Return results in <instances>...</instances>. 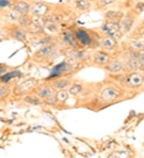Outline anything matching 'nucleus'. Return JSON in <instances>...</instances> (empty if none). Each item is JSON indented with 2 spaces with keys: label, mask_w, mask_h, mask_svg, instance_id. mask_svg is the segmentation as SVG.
<instances>
[{
  "label": "nucleus",
  "mask_w": 144,
  "mask_h": 158,
  "mask_svg": "<svg viewBox=\"0 0 144 158\" xmlns=\"http://www.w3.org/2000/svg\"><path fill=\"white\" fill-rule=\"evenodd\" d=\"M52 90L50 89V87H43L41 88L39 92H38V94L40 98H46L47 97L50 96L52 94Z\"/></svg>",
  "instance_id": "obj_16"
},
{
  "label": "nucleus",
  "mask_w": 144,
  "mask_h": 158,
  "mask_svg": "<svg viewBox=\"0 0 144 158\" xmlns=\"http://www.w3.org/2000/svg\"><path fill=\"white\" fill-rule=\"evenodd\" d=\"M138 60L140 61V63H144V53L143 54H141L138 57Z\"/></svg>",
  "instance_id": "obj_32"
},
{
  "label": "nucleus",
  "mask_w": 144,
  "mask_h": 158,
  "mask_svg": "<svg viewBox=\"0 0 144 158\" xmlns=\"http://www.w3.org/2000/svg\"><path fill=\"white\" fill-rule=\"evenodd\" d=\"M14 10L19 12L20 15H27V13L29 12L31 10L30 5L27 3V2L24 1H19V2H16L14 6Z\"/></svg>",
  "instance_id": "obj_6"
},
{
  "label": "nucleus",
  "mask_w": 144,
  "mask_h": 158,
  "mask_svg": "<svg viewBox=\"0 0 144 158\" xmlns=\"http://www.w3.org/2000/svg\"><path fill=\"white\" fill-rule=\"evenodd\" d=\"M131 46L132 50H137V51H141V50H144V44L138 41H132L130 43Z\"/></svg>",
  "instance_id": "obj_22"
},
{
  "label": "nucleus",
  "mask_w": 144,
  "mask_h": 158,
  "mask_svg": "<svg viewBox=\"0 0 144 158\" xmlns=\"http://www.w3.org/2000/svg\"><path fill=\"white\" fill-rule=\"evenodd\" d=\"M94 63L99 65H107L110 62V57L107 54L103 52H98L94 58Z\"/></svg>",
  "instance_id": "obj_7"
},
{
  "label": "nucleus",
  "mask_w": 144,
  "mask_h": 158,
  "mask_svg": "<svg viewBox=\"0 0 144 158\" xmlns=\"http://www.w3.org/2000/svg\"><path fill=\"white\" fill-rule=\"evenodd\" d=\"M139 53H138V51H137V50H131L129 52V56L131 58H138V57H139Z\"/></svg>",
  "instance_id": "obj_30"
},
{
  "label": "nucleus",
  "mask_w": 144,
  "mask_h": 158,
  "mask_svg": "<svg viewBox=\"0 0 144 158\" xmlns=\"http://www.w3.org/2000/svg\"><path fill=\"white\" fill-rule=\"evenodd\" d=\"M141 66V63L138 60V58H131L127 64L126 65V68L127 67V70H136L139 69Z\"/></svg>",
  "instance_id": "obj_13"
},
{
  "label": "nucleus",
  "mask_w": 144,
  "mask_h": 158,
  "mask_svg": "<svg viewBox=\"0 0 144 158\" xmlns=\"http://www.w3.org/2000/svg\"><path fill=\"white\" fill-rule=\"evenodd\" d=\"M76 37L78 38V39L79 40L80 42L84 45H88L90 42V39L87 33L83 30H79L76 32Z\"/></svg>",
  "instance_id": "obj_10"
},
{
  "label": "nucleus",
  "mask_w": 144,
  "mask_h": 158,
  "mask_svg": "<svg viewBox=\"0 0 144 158\" xmlns=\"http://www.w3.org/2000/svg\"><path fill=\"white\" fill-rule=\"evenodd\" d=\"M120 26H121V31L124 32L129 31L132 26V20L130 18H126L122 23V25Z\"/></svg>",
  "instance_id": "obj_19"
},
{
  "label": "nucleus",
  "mask_w": 144,
  "mask_h": 158,
  "mask_svg": "<svg viewBox=\"0 0 144 158\" xmlns=\"http://www.w3.org/2000/svg\"><path fill=\"white\" fill-rule=\"evenodd\" d=\"M48 6L42 2H35L31 6V12L36 17H43L48 12Z\"/></svg>",
  "instance_id": "obj_3"
},
{
  "label": "nucleus",
  "mask_w": 144,
  "mask_h": 158,
  "mask_svg": "<svg viewBox=\"0 0 144 158\" xmlns=\"http://www.w3.org/2000/svg\"><path fill=\"white\" fill-rule=\"evenodd\" d=\"M106 70H108L109 72L111 73H118V72H120L123 69V66L119 61L114 60V61H110L105 66Z\"/></svg>",
  "instance_id": "obj_5"
},
{
  "label": "nucleus",
  "mask_w": 144,
  "mask_h": 158,
  "mask_svg": "<svg viewBox=\"0 0 144 158\" xmlns=\"http://www.w3.org/2000/svg\"><path fill=\"white\" fill-rule=\"evenodd\" d=\"M64 39L67 42L71 45V46H75L76 45V42H75V38H74V36L71 34V33H65L64 34Z\"/></svg>",
  "instance_id": "obj_24"
},
{
  "label": "nucleus",
  "mask_w": 144,
  "mask_h": 158,
  "mask_svg": "<svg viewBox=\"0 0 144 158\" xmlns=\"http://www.w3.org/2000/svg\"><path fill=\"white\" fill-rule=\"evenodd\" d=\"M46 100H45V102L47 103V104L49 105H54L55 102H57V99H56V97H55V95H51L49 96V97H47L46 98H45Z\"/></svg>",
  "instance_id": "obj_28"
},
{
  "label": "nucleus",
  "mask_w": 144,
  "mask_h": 158,
  "mask_svg": "<svg viewBox=\"0 0 144 158\" xmlns=\"http://www.w3.org/2000/svg\"><path fill=\"white\" fill-rule=\"evenodd\" d=\"M55 97H56L57 102H64L67 100L68 98V94L67 92L64 90H60L56 94H55Z\"/></svg>",
  "instance_id": "obj_17"
},
{
  "label": "nucleus",
  "mask_w": 144,
  "mask_h": 158,
  "mask_svg": "<svg viewBox=\"0 0 144 158\" xmlns=\"http://www.w3.org/2000/svg\"><path fill=\"white\" fill-rule=\"evenodd\" d=\"M13 36L16 39L19 40V41H24V40H26V34L22 31H20L19 29L15 30L13 31Z\"/></svg>",
  "instance_id": "obj_23"
},
{
  "label": "nucleus",
  "mask_w": 144,
  "mask_h": 158,
  "mask_svg": "<svg viewBox=\"0 0 144 158\" xmlns=\"http://www.w3.org/2000/svg\"><path fill=\"white\" fill-rule=\"evenodd\" d=\"M119 95H120V92L117 89L112 87L107 88L104 90H102L101 93L100 99L106 102H113L116 98H119Z\"/></svg>",
  "instance_id": "obj_2"
},
{
  "label": "nucleus",
  "mask_w": 144,
  "mask_h": 158,
  "mask_svg": "<svg viewBox=\"0 0 144 158\" xmlns=\"http://www.w3.org/2000/svg\"><path fill=\"white\" fill-rule=\"evenodd\" d=\"M6 70L5 68H0V74H2L4 72H6Z\"/></svg>",
  "instance_id": "obj_33"
},
{
  "label": "nucleus",
  "mask_w": 144,
  "mask_h": 158,
  "mask_svg": "<svg viewBox=\"0 0 144 158\" xmlns=\"http://www.w3.org/2000/svg\"><path fill=\"white\" fill-rule=\"evenodd\" d=\"M102 46L106 50H113L116 46V39L111 36H106L102 40Z\"/></svg>",
  "instance_id": "obj_8"
},
{
  "label": "nucleus",
  "mask_w": 144,
  "mask_h": 158,
  "mask_svg": "<svg viewBox=\"0 0 144 158\" xmlns=\"http://www.w3.org/2000/svg\"><path fill=\"white\" fill-rule=\"evenodd\" d=\"M51 51H52V46H49V45L44 46L40 48L38 51H36L35 56L39 58H44V57H46L47 55H49L51 53Z\"/></svg>",
  "instance_id": "obj_9"
},
{
  "label": "nucleus",
  "mask_w": 144,
  "mask_h": 158,
  "mask_svg": "<svg viewBox=\"0 0 144 158\" xmlns=\"http://www.w3.org/2000/svg\"><path fill=\"white\" fill-rule=\"evenodd\" d=\"M19 74H20V73H19V71H13L11 73L6 74H4L1 77V81H2V82H7L11 78H14V77L19 76Z\"/></svg>",
  "instance_id": "obj_18"
},
{
  "label": "nucleus",
  "mask_w": 144,
  "mask_h": 158,
  "mask_svg": "<svg viewBox=\"0 0 144 158\" xmlns=\"http://www.w3.org/2000/svg\"><path fill=\"white\" fill-rule=\"evenodd\" d=\"M11 5L10 0H0V7H7Z\"/></svg>",
  "instance_id": "obj_31"
},
{
  "label": "nucleus",
  "mask_w": 144,
  "mask_h": 158,
  "mask_svg": "<svg viewBox=\"0 0 144 158\" xmlns=\"http://www.w3.org/2000/svg\"><path fill=\"white\" fill-rule=\"evenodd\" d=\"M144 81V77L139 74H130L126 78V82L131 86L137 87L142 84Z\"/></svg>",
  "instance_id": "obj_4"
},
{
  "label": "nucleus",
  "mask_w": 144,
  "mask_h": 158,
  "mask_svg": "<svg viewBox=\"0 0 144 158\" xmlns=\"http://www.w3.org/2000/svg\"><path fill=\"white\" fill-rule=\"evenodd\" d=\"M140 70H144V63H141V66H140Z\"/></svg>",
  "instance_id": "obj_34"
},
{
  "label": "nucleus",
  "mask_w": 144,
  "mask_h": 158,
  "mask_svg": "<svg viewBox=\"0 0 144 158\" xmlns=\"http://www.w3.org/2000/svg\"><path fill=\"white\" fill-rule=\"evenodd\" d=\"M102 29L107 34V35L114 38L115 39H118L121 37V26L117 22L111 21V23H107L103 26Z\"/></svg>",
  "instance_id": "obj_1"
},
{
  "label": "nucleus",
  "mask_w": 144,
  "mask_h": 158,
  "mask_svg": "<svg viewBox=\"0 0 144 158\" xmlns=\"http://www.w3.org/2000/svg\"><path fill=\"white\" fill-rule=\"evenodd\" d=\"M75 6L80 11H87L90 8V2L89 0H75Z\"/></svg>",
  "instance_id": "obj_12"
},
{
  "label": "nucleus",
  "mask_w": 144,
  "mask_h": 158,
  "mask_svg": "<svg viewBox=\"0 0 144 158\" xmlns=\"http://www.w3.org/2000/svg\"><path fill=\"white\" fill-rule=\"evenodd\" d=\"M82 90H83V87H82L81 85H79V84H75V85H73L70 88L69 93L71 95L76 96L78 94H79L82 92Z\"/></svg>",
  "instance_id": "obj_20"
},
{
  "label": "nucleus",
  "mask_w": 144,
  "mask_h": 158,
  "mask_svg": "<svg viewBox=\"0 0 144 158\" xmlns=\"http://www.w3.org/2000/svg\"><path fill=\"white\" fill-rule=\"evenodd\" d=\"M24 100L26 102H27L28 103L30 104H32V105H38L39 104V100L36 98H34V97H26L24 98Z\"/></svg>",
  "instance_id": "obj_27"
},
{
  "label": "nucleus",
  "mask_w": 144,
  "mask_h": 158,
  "mask_svg": "<svg viewBox=\"0 0 144 158\" xmlns=\"http://www.w3.org/2000/svg\"><path fill=\"white\" fill-rule=\"evenodd\" d=\"M123 13L118 11H110L106 13V17L110 21L116 22L123 17Z\"/></svg>",
  "instance_id": "obj_11"
},
{
  "label": "nucleus",
  "mask_w": 144,
  "mask_h": 158,
  "mask_svg": "<svg viewBox=\"0 0 144 158\" xmlns=\"http://www.w3.org/2000/svg\"><path fill=\"white\" fill-rule=\"evenodd\" d=\"M35 85V81H33V80H28L26 82H23L19 88L21 89L22 91H27V90H31L34 85Z\"/></svg>",
  "instance_id": "obj_21"
},
{
  "label": "nucleus",
  "mask_w": 144,
  "mask_h": 158,
  "mask_svg": "<svg viewBox=\"0 0 144 158\" xmlns=\"http://www.w3.org/2000/svg\"><path fill=\"white\" fill-rule=\"evenodd\" d=\"M115 0H98V4L100 7H105V6H110L115 2Z\"/></svg>",
  "instance_id": "obj_25"
},
{
  "label": "nucleus",
  "mask_w": 144,
  "mask_h": 158,
  "mask_svg": "<svg viewBox=\"0 0 144 158\" xmlns=\"http://www.w3.org/2000/svg\"><path fill=\"white\" fill-rule=\"evenodd\" d=\"M66 68H67V64L65 63L59 64L53 69L52 72H51V77H54V76L59 75V74H61L63 71H64L66 70Z\"/></svg>",
  "instance_id": "obj_14"
},
{
  "label": "nucleus",
  "mask_w": 144,
  "mask_h": 158,
  "mask_svg": "<svg viewBox=\"0 0 144 158\" xmlns=\"http://www.w3.org/2000/svg\"><path fill=\"white\" fill-rule=\"evenodd\" d=\"M9 90L4 86H0V98H2L8 94Z\"/></svg>",
  "instance_id": "obj_29"
},
{
  "label": "nucleus",
  "mask_w": 144,
  "mask_h": 158,
  "mask_svg": "<svg viewBox=\"0 0 144 158\" xmlns=\"http://www.w3.org/2000/svg\"><path fill=\"white\" fill-rule=\"evenodd\" d=\"M19 23H20V24L23 26H27L31 23V20L28 19V17L26 16V15H22L19 19Z\"/></svg>",
  "instance_id": "obj_26"
},
{
  "label": "nucleus",
  "mask_w": 144,
  "mask_h": 158,
  "mask_svg": "<svg viewBox=\"0 0 144 158\" xmlns=\"http://www.w3.org/2000/svg\"><path fill=\"white\" fill-rule=\"evenodd\" d=\"M69 81H67L66 79H62V80H59V81H56L55 82H54L53 85L54 87L57 90H63L64 88H66L67 85H69Z\"/></svg>",
  "instance_id": "obj_15"
}]
</instances>
